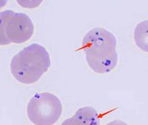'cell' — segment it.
I'll return each instance as SVG.
<instances>
[{
	"label": "cell",
	"mask_w": 148,
	"mask_h": 125,
	"mask_svg": "<svg viewBox=\"0 0 148 125\" xmlns=\"http://www.w3.org/2000/svg\"><path fill=\"white\" fill-rule=\"evenodd\" d=\"M134 39L140 50L148 53V20L142 21L136 26Z\"/></svg>",
	"instance_id": "obj_6"
},
{
	"label": "cell",
	"mask_w": 148,
	"mask_h": 125,
	"mask_svg": "<svg viewBox=\"0 0 148 125\" xmlns=\"http://www.w3.org/2000/svg\"><path fill=\"white\" fill-rule=\"evenodd\" d=\"M116 45L114 35L104 28H93L86 33L82 48L88 65L94 73L106 74L115 69L118 63Z\"/></svg>",
	"instance_id": "obj_1"
},
{
	"label": "cell",
	"mask_w": 148,
	"mask_h": 125,
	"mask_svg": "<svg viewBox=\"0 0 148 125\" xmlns=\"http://www.w3.org/2000/svg\"><path fill=\"white\" fill-rule=\"evenodd\" d=\"M7 1H0V9L6 4Z\"/></svg>",
	"instance_id": "obj_10"
},
{
	"label": "cell",
	"mask_w": 148,
	"mask_h": 125,
	"mask_svg": "<svg viewBox=\"0 0 148 125\" xmlns=\"http://www.w3.org/2000/svg\"><path fill=\"white\" fill-rule=\"evenodd\" d=\"M73 117L80 125H100L99 113L92 106L79 108Z\"/></svg>",
	"instance_id": "obj_5"
},
{
	"label": "cell",
	"mask_w": 148,
	"mask_h": 125,
	"mask_svg": "<svg viewBox=\"0 0 148 125\" xmlns=\"http://www.w3.org/2000/svg\"><path fill=\"white\" fill-rule=\"evenodd\" d=\"M107 125H128L127 123L123 122L121 120H119V119H116V120L112 121V122H109Z\"/></svg>",
	"instance_id": "obj_9"
},
{
	"label": "cell",
	"mask_w": 148,
	"mask_h": 125,
	"mask_svg": "<svg viewBox=\"0 0 148 125\" xmlns=\"http://www.w3.org/2000/svg\"><path fill=\"white\" fill-rule=\"evenodd\" d=\"M34 25L25 13L10 10L5 24V35L10 43L22 44L33 36Z\"/></svg>",
	"instance_id": "obj_4"
},
{
	"label": "cell",
	"mask_w": 148,
	"mask_h": 125,
	"mask_svg": "<svg viewBox=\"0 0 148 125\" xmlns=\"http://www.w3.org/2000/svg\"><path fill=\"white\" fill-rule=\"evenodd\" d=\"M26 112L35 125H53L61 117L62 104L52 93H37L28 103Z\"/></svg>",
	"instance_id": "obj_3"
},
{
	"label": "cell",
	"mask_w": 148,
	"mask_h": 125,
	"mask_svg": "<svg viewBox=\"0 0 148 125\" xmlns=\"http://www.w3.org/2000/svg\"><path fill=\"white\" fill-rule=\"evenodd\" d=\"M61 125H80L79 124L78 122L75 119V117H70V118H68L62 123Z\"/></svg>",
	"instance_id": "obj_8"
},
{
	"label": "cell",
	"mask_w": 148,
	"mask_h": 125,
	"mask_svg": "<svg viewBox=\"0 0 148 125\" xmlns=\"http://www.w3.org/2000/svg\"><path fill=\"white\" fill-rule=\"evenodd\" d=\"M51 66L50 55L45 47L33 43L12 58L10 73L17 81L30 85L36 83Z\"/></svg>",
	"instance_id": "obj_2"
},
{
	"label": "cell",
	"mask_w": 148,
	"mask_h": 125,
	"mask_svg": "<svg viewBox=\"0 0 148 125\" xmlns=\"http://www.w3.org/2000/svg\"><path fill=\"white\" fill-rule=\"evenodd\" d=\"M10 12V10L0 12V46H5L10 44L5 35V24Z\"/></svg>",
	"instance_id": "obj_7"
}]
</instances>
